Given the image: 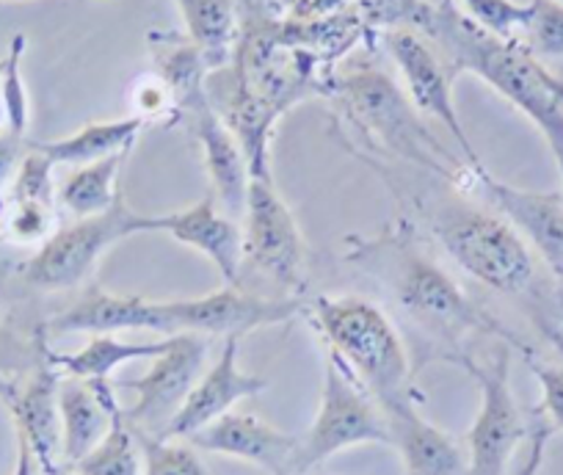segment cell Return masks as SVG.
<instances>
[{"mask_svg":"<svg viewBox=\"0 0 563 475\" xmlns=\"http://www.w3.org/2000/svg\"><path fill=\"white\" fill-rule=\"evenodd\" d=\"M345 263L384 288L395 310L431 343L462 360V343L473 332H500L484 310L470 301L456 279L417 246L406 221H389L378 235L349 238Z\"/></svg>","mask_w":563,"mask_h":475,"instance_id":"obj_1","label":"cell"},{"mask_svg":"<svg viewBox=\"0 0 563 475\" xmlns=\"http://www.w3.org/2000/svg\"><path fill=\"white\" fill-rule=\"evenodd\" d=\"M415 31L437 42L456 75L473 73L525 113L550 144L555 164H563V78L550 73L517 36L489 34L459 12L453 0H426Z\"/></svg>","mask_w":563,"mask_h":475,"instance_id":"obj_2","label":"cell"},{"mask_svg":"<svg viewBox=\"0 0 563 475\" xmlns=\"http://www.w3.org/2000/svg\"><path fill=\"white\" fill-rule=\"evenodd\" d=\"M327 95L338 102L345 122L365 139L367 147L420 166L453 186H470L475 169L459 164L431 136L406 91L376 64H351L345 73L332 75Z\"/></svg>","mask_w":563,"mask_h":475,"instance_id":"obj_3","label":"cell"},{"mask_svg":"<svg viewBox=\"0 0 563 475\" xmlns=\"http://www.w3.org/2000/svg\"><path fill=\"white\" fill-rule=\"evenodd\" d=\"M420 213L437 244L475 283L506 296L522 294L533 283V252L503 216L464 199L420 202Z\"/></svg>","mask_w":563,"mask_h":475,"instance_id":"obj_4","label":"cell"},{"mask_svg":"<svg viewBox=\"0 0 563 475\" xmlns=\"http://www.w3.org/2000/svg\"><path fill=\"white\" fill-rule=\"evenodd\" d=\"M312 312L329 354L338 356L378 404L411 396L409 351L387 312L362 296H321Z\"/></svg>","mask_w":563,"mask_h":475,"instance_id":"obj_5","label":"cell"},{"mask_svg":"<svg viewBox=\"0 0 563 475\" xmlns=\"http://www.w3.org/2000/svg\"><path fill=\"white\" fill-rule=\"evenodd\" d=\"M356 445H389L387 418L376 398L327 351L321 404L307 437L299 440L290 475H307L327 459Z\"/></svg>","mask_w":563,"mask_h":475,"instance_id":"obj_6","label":"cell"},{"mask_svg":"<svg viewBox=\"0 0 563 475\" xmlns=\"http://www.w3.org/2000/svg\"><path fill=\"white\" fill-rule=\"evenodd\" d=\"M241 219L243 263L288 296L301 294L307 285V241L294 210L276 191L274 177H252Z\"/></svg>","mask_w":563,"mask_h":475,"instance_id":"obj_7","label":"cell"},{"mask_svg":"<svg viewBox=\"0 0 563 475\" xmlns=\"http://www.w3.org/2000/svg\"><path fill=\"white\" fill-rule=\"evenodd\" d=\"M139 221L141 213L119 199L108 213L58 227L25 263V283L40 290L78 288L119 241L139 235Z\"/></svg>","mask_w":563,"mask_h":475,"instance_id":"obj_8","label":"cell"},{"mask_svg":"<svg viewBox=\"0 0 563 475\" xmlns=\"http://www.w3.org/2000/svg\"><path fill=\"white\" fill-rule=\"evenodd\" d=\"M459 363L478 382L481 409L467 431V475H506L514 451L528 434L522 412L511 390V354L497 345L492 363L462 356Z\"/></svg>","mask_w":563,"mask_h":475,"instance_id":"obj_9","label":"cell"},{"mask_svg":"<svg viewBox=\"0 0 563 475\" xmlns=\"http://www.w3.org/2000/svg\"><path fill=\"white\" fill-rule=\"evenodd\" d=\"M210 338L202 334H172L169 349L155 356L153 365L139 379H128L119 387L135 393L133 407L124 409V420L141 434L161 437L172 423L188 393L205 374Z\"/></svg>","mask_w":563,"mask_h":475,"instance_id":"obj_10","label":"cell"},{"mask_svg":"<svg viewBox=\"0 0 563 475\" xmlns=\"http://www.w3.org/2000/svg\"><path fill=\"white\" fill-rule=\"evenodd\" d=\"M387 51L393 56L395 67H398L400 78H404V91L417 108L420 117L437 119L448 133L459 142V150L467 158L470 169H481V158L475 153L473 142H470L467 131H464L462 119H459V108L453 102V80H456V69L445 62L440 51H434L426 36L415 29H398L387 31L384 36Z\"/></svg>","mask_w":563,"mask_h":475,"instance_id":"obj_11","label":"cell"},{"mask_svg":"<svg viewBox=\"0 0 563 475\" xmlns=\"http://www.w3.org/2000/svg\"><path fill=\"white\" fill-rule=\"evenodd\" d=\"M299 296H260L238 285H224L199 299L169 301L175 334H202V338H238L263 327L290 321L301 312Z\"/></svg>","mask_w":563,"mask_h":475,"instance_id":"obj_12","label":"cell"},{"mask_svg":"<svg viewBox=\"0 0 563 475\" xmlns=\"http://www.w3.org/2000/svg\"><path fill=\"white\" fill-rule=\"evenodd\" d=\"M180 119H188L194 139L202 150L205 172H208L210 186H213V199L230 219H241L243 210H246L252 169H249L243 147L210 102L208 86H205L202 95H197L180 108Z\"/></svg>","mask_w":563,"mask_h":475,"instance_id":"obj_13","label":"cell"},{"mask_svg":"<svg viewBox=\"0 0 563 475\" xmlns=\"http://www.w3.org/2000/svg\"><path fill=\"white\" fill-rule=\"evenodd\" d=\"M141 232H161V235L175 238L177 244L205 255L221 274L224 285H238V279H241V224H235V219H230L219 208L213 194L186 210L164 216H141L139 235Z\"/></svg>","mask_w":563,"mask_h":475,"instance_id":"obj_14","label":"cell"},{"mask_svg":"<svg viewBox=\"0 0 563 475\" xmlns=\"http://www.w3.org/2000/svg\"><path fill=\"white\" fill-rule=\"evenodd\" d=\"M503 219L525 238V244L533 246L541 261L563 277V191H525L492 177L486 169H475L473 183Z\"/></svg>","mask_w":563,"mask_h":475,"instance_id":"obj_15","label":"cell"},{"mask_svg":"<svg viewBox=\"0 0 563 475\" xmlns=\"http://www.w3.org/2000/svg\"><path fill=\"white\" fill-rule=\"evenodd\" d=\"M238 349H241V340H224L219 360L199 376V382L188 393L180 412L172 418V423L166 426V431L161 437H166V440H188L199 429L219 420L221 415L232 412L235 404L260 396L268 387L265 376H254L241 371V365H238Z\"/></svg>","mask_w":563,"mask_h":475,"instance_id":"obj_16","label":"cell"},{"mask_svg":"<svg viewBox=\"0 0 563 475\" xmlns=\"http://www.w3.org/2000/svg\"><path fill=\"white\" fill-rule=\"evenodd\" d=\"M197 451L241 459L268 475H290L299 440L252 412H227L188 437Z\"/></svg>","mask_w":563,"mask_h":475,"instance_id":"obj_17","label":"cell"},{"mask_svg":"<svg viewBox=\"0 0 563 475\" xmlns=\"http://www.w3.org/2000/svg\"><path fill=\"white\" fill-rule=\"evenodd\" d=\"M387 418L389 445L398 448L404 475H467V448L417 412L411 396L378 404Z\"/></svg>","mask_w":563,"mask_h":475,"instance_id":"obj_18","label":"cell"},{"mask_svg":"<svg viewBox=\"0 0 563 475\" xmlns=\"http://www.w3.org/2000/svg\"><path fill=\"white\" fill-rule=\"evenodd\" d=\"M161 332L175 334L169 301H150L144 296H117L91 288L51 321L53 334H113V332Z\"/></svg>","mask_w":563,"mask_h":475,"instance_id":"obj_19","label":"cell"},{"mask_svg":"<svg viewBox=\"0 0 563 475\" xmlns=\"http://www.w3.org/2000/svg\"><path fill=\"white\" fill-rule=\"evenodd\" d=\"M58 382L62 374L51 363L40 365L25 385L7 387L0 393L9 415L14 420V431L23 437L34 451L42 473L62 464V420H58Z\"/></svg>","mask_w":563,"mask_h":475,"instance_id":"obj_20","label":"cell"},{"mask_svg":"<svg viewBox=\"0 0 563 475\" xmlns=\"http://www.w3.org/2000/svg\"><path fill=\"white\" fill-rule=\"evenodd\" d=\"M119 407L108 379L86 382L62 376L58 382V420H62V464H78L111 429Z\"/></svg>","mask_w":563,"mask_h":475,"instance_id":"obj_21","label":"cell"},{"mask_svg":"<svg viewBox=\"0 0 563 475\" xmlns=\"http://www.w3.org/2000/svg\"><path fill=\"white\" fill-rule=\"evenodd\" d=\"M144 131V122L139 117L108 119V122H89L80 131L69 136L56 139V142H29L31 147L40 150L42 155L53 161L56 166H86L95 161L111 158L117 153H130Z\"/></svg>","mask_w":563,"mask_h":475,"instance_id":"obj_22","label":"cell"},{"mask_svg":"<svg viewBox=\"0 0 563 475\" xmlns=\"http://www.w3.org/2000/svg\"><path fill=\"white\" fill-rule=\"evenodd\" d=\"M169 340H150V343H135V340H119L113 334H91L89 343L84 349L73 351V354H56V351H45L47 363L58 371L62 376H73V379L100 382L111 379V374L122 365L135 363V360H155L169 349Z\"/></svg>","mask_w":563,"mask_h":475,"instance_id":"obj_23","label":"cell"},{"mask_svg":"<svg viewBox=\"0 0 563 475\" xmlns=\"http://www.w3.org/2000/svg\"><path fill=\"white\" fill-rule=\"evenodd\" d=\"M186 36L202 53L208 69H221L235 56L241 40L235 0H177Z\"/></svg>","mask_w":563,"mask_h":475,"instance_id":"obj_24","label":"cell"},{"mask_svg":"<svg viewBox=\"0 0 563 475\" xmlns=\"http://www.w3.org/2000/svg\"><path fill=\"white\" fill-rule=\"evenodd\" d=\"M130 153H117L111 158L95 161V164L75 166L67 177H64L62 188H58V199L69 213L78 219H91V216H102L119 202V172H122L124 161Z\"/></svg>","mask_w":563,"mask_h":475,"instance_id":"obj_25","label":"cell"},{"mask_svg":"<svg viewBox=\"0 0 563 475\" xmlns=\"http://www.w3.org/2000/svg\"><path fill=\"white\" fill-rule=\"evenodd\" d=\"M73 470L78 475H144L139 437L124 420L122 407L113 409L111 429L78 464H73Z\"/></svg>","mask_w":563,"mask_h":475,"instance_id":"obj_26","label":"cell"},{"mask_svg":"<svg viewBox=\"0 0 563 475\" xmlns=\"http://www.w3.org/2000/svg\"><path fill=\"white\" fill-rule=\"evenodd\" d=\"M25 36L18 34L9 45L7 56L0 58V100L7 108V122L9 133L18 139H25L31 119V102H29V89H25L23 80V56H25Z\"/></svg>","mask_w":563,"mask_h":475,"instance_id":"obj_27","label":"cell"},{"mask_svg":"<svg viewBox=\"0 0 563 475\" xmlns=\"http://www.w3.org/2000/svg\"><path fill=\"white\" fill-rule=\"evenodd\" d=\"M517 40L539 62L563 58V3L561 0H530Z\"/></svg>","mask_w":563,"mask_h":475,"instance_id":"obj_28","label":"cell"},{"mask_svg":"<svg viewBox=\"0 0 563 475\" xmlns=\"http://www.w3.org/2000/svg\"><path fill=\"white\" fill-rule=\"evenodd\" d=\"M135 437H139L141 459H144V475H210L191 442L166 440V437L141 434V431H135Z\"/></svg>","mask_w":563,"mask_h":475,"instance_id":"obj_29","label":"cell"},{"mask_svg":"<svg viewBox=\"0 0 563 475\" xmlns=\"http://www.w3.org/2000/svg\"><path fill=\"white\" fill-rule=\"evenodd\" d=\"M53 169H56V164L29 144L18 175H14L12 191H9V205H45V208L56 210Z\"/></svg>","mask_w":563,"mask_h":475,"instance_id":"obj_30","label":"cell"},{"mask_svg":"<svg viewBox=\"0 0 563 475\" xmlns=\"http://www.w3.org/2000/svg\"><path fill=\"white\" fill-rule=\"evenodd\" d=\"M130 100H133V117H139L144 125L147 122H158V119H180V106H177L175 91L169 89L158 73L144 75L130 89Z\"/></svg>","mask_w":563,"mask_h":475,"instance_id":"obj_31","label":"cell"},{"mask_svg":"<svg viewBox=\"0 0 563 475\" xmlns=\"http://www.w3.org/2000/svg\"><path fill=\"white\" fill-rule=\"evenodd\" d=\"M464 14L481 25L484 31L495 36H511L519 34L528 14V3H517V0H462Z\"/></svg>","mask_w":563,"mask_h":475,"instance_id":"obj_32","label":"cell"},{"mask_svg":"<svg viewBox=\"0 0 563 475\" xmlns=\"http://www.w3.org/2000/svg\"><path fill=\"white\" fill-rule=\"evenodd\" d=\"M426 0H360V18L371 31L415 29Z\"/></svg>","mask_w":563,"mask_h":475,"instance_id":"obj_33","label":"cell"},{"mask_svg":"<svg viewBox=\"0 0 563 475\" xmlns=\"http://www.w3.org/2000/svg\"><path fill=\"white\" fill-rule=\"evenodd\" d=\"M9 235L18 244L42 246L53 235V208L45 205H9Z\"/></svg>","mask_w":563,"mask_h":475,"instance_id":"obj_34","label":"cell"},{"mask_svg":"<svg viewBox=\"0 0 563 475\" xmlns=\"http://www.w3.org/2000/svg\"><path fill=\"white\" fill-rule=\"evenodd\" d=\"M530 368L541 387V415L550 420L552 429L563 431V365L530 363Z\"/></svg>","mask_w":563,"mask_h":475,"instance_id":"obj_35","label":"cell"},{"mask_svg":"<svg viewBox=\"0 0 563 475\" xmlns=\"http://www.w3.org/2000/svg\"><path fill=\"white\" fill-rule=\"evenodd\" d=\"M25 150H29L25 139L12 136V133H0V210L7 208V197L12 191L14 175H18Z\"/></svg>","mask_w":563,"mask_h":475,"instance_id":"obj_36","label":"cell"},{"mask_svg":"<svg viewBox=\"0 0 563 475\" xmlns=\"http://www.w3.org/2000/svg\"><path fill=\"white\" fill-rule=\"evenodd\" d=\"M40 473H42V467H40V462H36L31 445L23 440V437H18V462H14L12 475H40Z\"/></svg>","mask_w":563,"mask_h":475,"instance_id":"obj_37","label":"cell"},{"mask_svg":"<svg viewBox=\"0 0 563 475\" xmlns=\"http://www.w3.org/2000/svg\"><path fill=\"white\" fill-rule=\"evenodd\" d=\"M276 3H279V7L288 9V12L294 14L296 20H299L301 14L307 12V7H310V0H276Z\"/></svg>","mask_w":563,"mask_h":475,"instance_id":"obj_38","label":"cell"},{"mask_svg":"<svg viewBox=\"0 0 563 475\" xmlns=\"http://www.w3.org/2000/svg\"><path fill=\"white\" fill-rule=\"evenodd\" d=\"M42 475H78V473H75L73 467H67V464H56V467L45 470V473H42Z\"/></svg>","mask_w":563,"mask_h":475,"instance_id":"obj_39","label":"cell"},{"mask_svg":"<svg viewBox=\"0 0 563 475\" xmlns=\"http://www.w3.org/2000/svg\"><path fill=\"white\" fill-rule=\"evenodd\" d=\"M0 133H9V122H7V108H3V100H0Z\"/></svg>","mask_w":563,"mask_h":475,"instance_id":"obj_40","label":"cell"},{"mask_svg":"<svg viewBox=\"0 0 563 475\" xmlns=\"http://www.w3.org/2000/svg\"><path fill=\"white\" fill-rule=\"evenodd\" d=\"M558 169H561V180H563V164H558Z\"/></svg>","mask_w":563,"mask_h":475,"instance_id":"obj_41","label":"cell"},{"mask_svg":"<svg viewBox=\"0 0 563 475\" xmlns=\"http://www.w3.org/2000/svg\"><path fill=\"white\" fill-rule=\"evenodd\" d=\"M561 3H563V0H561Z\"/></svg>","mask_w":563,"mask_h":475,"instance_id":"obj_42","label":"cell"}]
</instances>
